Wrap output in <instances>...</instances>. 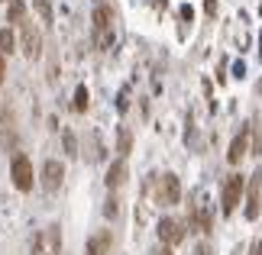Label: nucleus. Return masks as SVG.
<instances>
[{
    "mask_svg": "<svg viewBox=\"0 0 262 255\" xmlns=\"http://www.w3.org/2000/svg\"><path fill=\"white\" fill-rule=\"evenodd\" d=\"M243 194H246V178H243V175H227L224 191H220V210H224V217L236 213L239 200H243Z\"/></svg>",
    "mask_w": 262,
    "mask_h": 255,
    "instance_id": "nucleus-1",
    "label": "nucleus"
},
{
    "mask_svg": "<svg viewBox=\"0 0 262 255\" xmlns=\"http://www.w3.org/2000/svg\"><path fill=\"white\" fill-rule=\"evenodd\" d=\"M156 200L162 203V207H172V203L181 200V181H178V175L165 171V175L156 178Z\"/></svg>",
    "mask_w": 262,
    "mask_h": 255,
    "instance_id": "nucleus-2",
    "label": "nucleus"
},
{
    "mask_svg": "<svg viewBox=\"0 0 262 255\" xmlns=\"http://www.w3.org/2000/svg\"><path fill=\"white\" fill-rule=\"evenodd\" d=\"M10 178H13L16 191H33V184H36L33 161H29L26 155H13V161H10Z\"/></svg>",
    "mask_w": 262,
    "mask_h": 255,
    "instance_id": "nucleus-3",
    "label": "nucleus"
},
{
    "mask_svg": "<svg viewBox=\"0 0 262 255\" xmlns=\"http://www.w3.org/2000/svg\"><path fill=\"white\" fill-rule=\"evenodd\" d=\"M19 39H23L26 58H39V55H42V33H39V26L33 23V19H23V23H19Z\"/></svg>",
    "mask_w": 262,
    "mask_h": 255,
    "instance_id": "nucleus-4",
    "label": "nucleus"
},
{
    "mask_svg": "<svg viewBox=\"0 0 262 255\" xmlns=\"http://www.w3.org/2000/svg\"><path fill=\"white\" fill-rule=\"evenodd\" d=\"M156 233H159V242L168 246V249H175L178 242H185V223L175 220V217H162Z\"/></svg>",
    "mask_w": 262,
    "mask_h": 255,
    "instance_id": "nucleus-5",
    "label": "nucleus"
},
{
    "mask_svg": "<svg viewBox=\"0 0 262 255\" xmlns=\"http://www.w3.org/2000/svg\"><path fill=\"white\" fill-rule=\"evenodd\" d=\"M91 19H94V42L100 49H107L110 39H114V33H110V7L107 4H97L94 13H91Z\"/></svg>",
    "mask_w": 262,
    "mask_h": 255,
    "instance_id": "nucleus-6",
    "label": "nucleus"
},
{
    "mask_svg": "<svg viewBox=\"0 0 262 255\" xmlns=\"http://www.w3.org/2000/svg\"><path fill=\"white\" fill-rule=\"evenodd\" d=\"M262 213V171H256L246 184V220H259Z\"/></svg>",
    "mask_w": 262,
    "mask_h": 255,
    "instance_id": "nucleus-7",
    "label": "nucleus"
},
{
    "mask_svg": "<svg viewBox=\"0 0 262 255\" xmlns=\"http://www.w3.org/2000/svg\"><path fill=\"white\" fill-rule=\"evenodd\" d=\"M62 178H65V165L62 161H55V158H49L46 165H42V188L52 194L62 188Z\"/></svg>",
    "mask_w": 262,
    "mask_h": 255,
    "instance_id": "nucleus-8",
    "label": "nucleus"
},
{
    "mask_svg": "<svg viewBox=\"0 0 262 255\" xmlns=\"http://www.w3.org/2000/svg\"><path fill=\"white\" fill-rule=\"evenodd\" d=\"M246 149H249V126H243V129L236 132V139L230 142L227 161H230V165H239V161H243V155H246Z\"/></svg>",
    "mask_w": 262,
    "mask_h": 255,
    "instance_id": "nucleus-9",
    "label": "nucleus"
},
{
    "mask_svg": "<svg viewBox=\"0 0 262 255\" xmlns=\"http://www.w3.org/2000/svg\"><path fill=\"white\" fill-rule=\"evenodd\" d=\"M126 178H129V168H126V158H117L114 165L107 168V188L110 191H117V188H123L126 184Z\"/></svg>",
    "mask_w": 262,
    "mask_h": 255,
    "instance_id": "nucleus-10",
    "label": "nucleus"
},
{
    "mask_svg": "<svg viewBox=\"0 0 262 255\" xmlns=\"http://www.w3.org/2000/svg\"><path fill=\"white\" fill-rule=\"evenodd\" d=\"M110 229H100L97 236H91L88 239V249H84V255H107L110 252Z\"/></svg>",
    "mask_w": 262,
    "mask_h": 255,
    "instance_id": "nucleus-11",
    "label": "nucleus"
},
{
    "mask_svg": "<svg viewBox=\"0 0 262 255\" xmlns=\"http://www.w3.org/2000/svg\"><path fill=\"white\" fill-rule=\"evenodd\" d=\"M191 223H194L198 233H210V213H207L204 203H194V207H191Z\"/></svg>",
    "mask_w": 262,
    "mask_h": 255,
    "instance_id": "nucleus-12",
    "label": "nucleus"
},
{
    "mask_svg": "<svg viewBox=\"0 0 262 255\" xmlns=\"http://www.w3.org/2000/svg\"><path fill=\"white\" fill-rule=\"evenodd\" d=\"M26 19V4L23 0H10L7 4V23H23Z\"/></svg>",
    "mask_w": 262,
    "mask_h": 255,
    "instance_id": "nucleus-13",
    "label": "nucleus"
},
{
    "mask_svg": "<svg viewBox=\"0 0 262 255\" xmlns=\"http://www.w3.org/2000/svg\"><path fill=\"white\" fill-rule=\"evenodd\" d=\"M129 149H133V132L123 126V129L117 132V152H120V158H126V155H129Z\"/></svg>",
    "mask_w": 262,
    "mask_h": 255,
    "instance_id": "nucleus-14",
    "label": "nucleus"
},
{
    "mask_svg": "<svg viewBox=\"0 0 262 255\" xmlns=\"http://www.w3.org/2000/svg\"><path fill=\"white\" fill-rule=\"evenodd\" d=\"M13 45H16V36L13 33H10V29H0V55H10V52H13Z\"/></svg>",
    "mask_w": 262,
    "mask_h": 255,
    "instance_id": "nucleus-15",
    "label": "nucleus"
},
{
    "mask_svg": "<svg viewBox=\"0 0 262 255\" xmlns=\"http://www.w3.org/2000/svg\"><path fill=\"white\" fill-rule=\"evenodd\" d=\"M33 7L39 10V16H42V23H46V26L52 23V4H49V0H33Z\"/></svg>",
    "mask_w": 262,
    "mask_h": 255,
    "instance_id": "nucleus-16",
    "label": "nucleus"
},
{
    "mask_svg": "<svg viewBox=\"0 0 262 255\" xmlns=\"http://www.w3.org/2000/svg\"><path fill=\"white\" fill-rule=\"evenodd\" d=\"M75 110H78V113H84V110H88V87H78L75 90Z\"/></svg>",
    "mask_w": 262,
    "mask_h": 255,
    "instance_id": "nucleus-17",
    "label": "nucleus"
},
{
    "mask_svg": "<svg viewBox=\"0 0 262 255\" xmlns=\"http://www.w3.org/2000/svg\"><path fill=\"white\" fill-rule=\"evenodd\" d=\"M65 152H68V155H78V142H75L72 132H65Z\"/></svg>",
    "mask_w": 262,
    "mask_h": 255,
    "instance_id": "nucleus-18",
    "label": "nucleus"
},
{
    "mask_svg": "<svg viewBox=\"0 0 262 255\" xmlns=\"http://www.w3.org/2000/svg\"><path fill=\"white\" fill-rule=\"evenodd\" d=\"M204 13H207V16L217 13V0H204Z\"/></svg>",
    "mask_w": 262,
    "mask_h": 255,
    "instance_id": "nucleus-19",
    "label": "nucleus"
},
{
    "mask_svg": "<svg viewBox=\"0 0 262 255\" xmlns=\"http://www.w3.org/2000/svg\"><path fill=\"white\" fill-rule=\"evenodd\" d=\"M249 255H262V239L253 242V249H249Z\"/></svg>",
    "mask_w": 262,
    "mask_h": 255,
    "instance_id": "nucleus-20",
    "label": "nucleus"
},
{
    "mask_svg": "<svg viewBox=\"0 0 262 255\" xmlns=\"http://www.w3.org/2000/svg\"><path fill=\"white\" fill-rule=\"evenodd\" d=\"M4 78H7V58L0 55V81H4Z\"/></svg>",
    "mask_w": 262,
    "mask_h": 255,
    "instance_id": "nucleus-21",
    "label": "nucleus"
},
{
    "mask_svg": "<svg viewBox=\"0 0 262 255\" xmlns=\"http://www.w3.org/2000/svg\"><path fill=\"white\" fill-rule=\"evenodd\" d=\"M156 255H175V252H172V249H168V246H162V249H159Z\"/></svg>",
    "mask_w": 262,
    "mask_h": 255,
    "instance_id": "nucleus-22",
    "label": "nucleus"
},
{
    "mask_svg": "<svg viewBox=\"0 0 262 255\" xmlns=\"http://www.w3.org/2000/svg\"><path fill=\"white\" fill-rule=\"evenodd\" d=\"M0 4H7V0H0Z\"/></svg>",
    "mask_w": 262,
    "mask_h": 255,
    "instance_id": "nucleus-23",
    "label": "nucleus"
}]
</instances>
